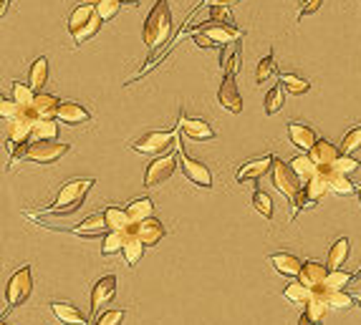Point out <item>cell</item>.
<instances>
[{
    "label": "cell",
    "mask_w": 361,
    "mask_h": 325,
    "mask_svg": "<svg viewBox=\"0 0 361 325\" xmlns=\"http://www.w3.org/2000/svg\"><path fill=\"white\" fill-rule=\"evenodd\" d=\"M268 263L273 265V270L281 272L283 278H299L301 270H303V263L291 252H275V255L268 257Z\"/></svg>",
    "instance_id": "16"
},
{
    "label": "cell",
    "mask_w": 361,
    "mask_h": 325,
    "mask_svg": "<svg viewBox=\"0 0 361 325\" xmlns=\"http://www.w3.org/2000/svg\"><path fill=\"white\" fill-rule=\"evenodd\" d=\"M23 108L33 121H38V119H56L58 117V108H61V99H58V96H51V93L38 91L36 99Z\"/></svg>",
    "instance_id": "9"
},
{
    "label": "cell",
    "mask_w": 361,
    "mask_h": 325,
    "mask_svg": "<svg viewBox=\"0 0 361 325\" xmlns=\"http://www.w3.org/2000/svg\"><path fill=\"white\" fill-rule=\"evenodd\" d=\"M283 99H286V88H283V84H275L273 88L266 93V114L268 117H273V114L281 111Z\"/></svg>",
    "instance_id": "36"
},
{
    "label": "cell",
    "mask_w": 361,
    "mask_h": 325,
    "mask_svg": "<svg viewBox=\"0 0 361 325\" xmlns=\"http://www.w3.org/2000/svg\"><path fill=\"white\" fill-rule=\"evenodd\" d=\"M126 232H132L134 237H139L147 248H154L162 237L167 234V230H165V225L159 222L157 217L152 215V217H147V219H139V222H132V225L126 227Z\"/></svg>",
    "instance_id": "8"
},
{
    "label": "cell",
    "mask_w": 361,
    "mask_h": 325,
    "mask_svg": "<svg viewBox=\"0 0 361 325\" xmlns=\"http://www.w3.org/2000/svg\"><path fill=\"white\" fill-rule=\"evenodd\" d=\"M207 5H222V8H233V5H237L240 0H205Z\"/></svg>",
    "instance_id": "51"
},
{
    "label": "cell",
    "mask_w": 361,
    "mask_h": 325,
    "mask_svg": "<svg viewBox=\"0 0 361 325\" xmlns=\"http://www.w3.org/2000/svg\"><path fill=\"white\" fill-rule=\"evenodd\" d=\"M361 164L353 159L351 154H338V159L334 164H331V169L338 171V174H353V171L359 169Z\"/></svg>",
    "instance_id": "43"
},
{
    "label": "cell",
    "mask_w": 361,
    "mask_h": 325,
    "mask_svg": "<svg viewBox=\"0 0 361 325\" xmlns=\"http://www.w3.org/2000/svg\"><path fill=\"white\" fill-rule=\"evenodd\" d=\"M170 33H172V10H170V3L167 0H157L154 8L150 10V16L144 21V43L157 51L170 40Z\"/></svg>",
    "instance_id": "1"
},
{
    "label": "cell",
    "mask_w": 361,
    "mask_h": 325,
    "mask_svg": "<svg viewBox=\"0 0 361 325\" xmlns=\"http://www.w3.org/2000/svg\"><path fill=\"white\" fill-rule=\"evenodd\" d=\"M253 207L258 209L266 219H273V200H270L266 192H260V189L253 192Z\"/></svg>",
    "instance_id": "40"
},
{
    "label": "cell",
    "mask_w": 361,
    "mask_h": 325,
    "mask_svg": "<svg viewBox=\"0 0 361 325\" xmlns=\"http://www.w3.org/2000/svg\"><path fill=\"white\" fill-rule=\"evenodd\" d=\"M94 16H96V5H94V3H84V5H79V8L71 10V16H69L71 36H73L76 31H81V28H84V25H86Z\"/></svg>",
    "instance_id": "24"
},
{
    "label": "cell",
    "mask_w": 361,
    "mask_h": 325,
    "mask_svg": "<svg viewBox=\"0 0 361 325\" xmlns=\"http://www.w3.org/2000/svg\"><path fill=\"white\" fill-rule=\"evenodd\" d=\"M356 302H359V308H361V295H359V298H356Z\"/></svg>",
    "instance_id": "53"
},
{
    "label": "cell",
    "mask_w": 361,
    "mask_h": 325,
    "mask_svg": "<svg viewBox=\"0 0 361 325\" xmlns=\"http://www.w3.org/2000/svg\"><path fill=\"white\" fill-rule=\"evenodd\" d=\"M180 167H182V171H185V177H187L192 184L205 186V189H210L212 186V171L207 169L202 162L192 159L182 147H180Z\"/></svg>",
    "instance_id": "10"
},
{
    "label": "cell",
    "mask_w": 361,
    "mask_h": 325,
    "mask_svg": "<svg viewBox=\"0 0 361 325\" xmlns=\"http://www.w3.org/2000/svg\"><path fill=\"white\" fill-rule=\"evenodd\" d=\"M48 81V58L46 56H40V58H36L31 66V71H28V86H31L33 91L38 93L43 86H46Z\"/></svg>",
    "instance_id": "25"
},
{
    "label": "cell",
    "mask_w": 361,
    "mask_h": 325,
    "mask_svg": "<svg viewBox=\"0 0 361 325\" xmlns=\"http://www.w3.org/2000/svg\"><path fill=\"white\" fill-rule=\"evenodd\" d=\"M192 40H195V43H197L200 48H212V46H218V43H215V40H212L210 36H207V33H202V31L195 33V36H192Z\"/></svg>",
    "instance_id": "50"
},
{
    "label": "cell",
    "mask_w": 361,
    "mask_h": 325,
    "mask_svg": "<svg viewBox=\"0 0 361 325\" xmlns=\"http://www.w3.org/2000/svg\"><path fill=\"white\" fill-rule=\"evenodd\" d=\"M117 295V278L114 275H104L91 290V315L96 313V308H102L104 302H111Z\"/></svg>",
    "instance_id": "17"
},
{
    "label": "cell",
    "mask_w": 361,
    "mask_h": 325,
    "mask_svg": "<svg viewBox=\"0 0 361 325\" xmlns=\"http://www.w3.org/2000/svg\"><path fill=\"white\" fill-rule=\"evenodd\" d=\"M96 5V13L102 16V21H111V18L119 16V10H121V0H99V3H94Z\"/></svg>",
    "instance_id": "41"
},
{
    "label": "cell",
    "mask_w": 361,
    "mask_h": 325,
    "mask_svg": "<svg viewBox=\"0 0 361 325\" xmlns=\"http://www.w3.org/2000/svg\"><path fill=\"white\" fill-rule=\"evenodd\" d=\"M273 159L275 156H260V159H251V162H245L240 169H237V182L243 184V182H255L260 179L263 174L273 169Z\"/></svg>",
    "instance_id": "14"
},
{
    "label": "cell",
    "mask_w": 361,
    "mask_h": 325,
    "mask_svg": "<svg viewBox=\"0 0 361 325\" xmlns=\"http://www.w3.org/2000/svg\"><path fill=\"white\" fill-rule=\"evenodd\" d=\"M200 31L207 33V36H210L215 43H220V46H230V43H237V40L243 38V31H237L233 23H202Z\"/></svg>",
    "instance_id": "13"
},
{
    "label": "cell",
    "mask_w": 361,
    "mask_h": 325,
    "mask_svg": "<svg viewBox=\"0 0 361 325\" xmlns=\"http://www.w3.org/2000/svg\"><path fill=\"white\" fill-rule=\"evenodd\" d=\"M323 169H326V174H329V186L334 194L349 197V194H353V189H359L353 182H349V174H338V171H334L331 167H323Z\"/></svg>",
    "instance_id": "26"
},
{
    "label": "cell",
    "mask_w": 361,
    "mask_h": 325,
    "mask_svg": "<svg viewBox=\"0 0 361 325\" xmlns=\"http://www.w3.org/2000/svg\"><path fill=\"white\" fill-rule=\"evenodd\" d=\"M0 325H8V323H0Z\"/></svg>",
    "instance_id": "55"
},
{
    "label": "cell",
    "mask_w": 361,
    "mask_h": 325,
    "mask_svg": "<svg viewBox=\"0 0 361 325\" xmlns=\"http://www.w3.org/2000/svg\"><path fill=\"white\" fill-rule=\"evenodd\" d=\"M281 84L291 96H303V93L311 88V81H306V78L299 76V73H281Z\"/></svg>",
    "instance_id": "30"
},
{
    "label": "cell",
    "mask_w": 361,
    "mask_h": 325,
    "mask_svg": "<svg viewBox=\"0 0 361 325\" xmlns=\"http://www.w3.org/2000/svg\"><path fill=\"white\" fill-rule=\"evenodd\" d=\"M94 3H99V0H94Z\"/></svg>",
    "instance_id": "56"
},
{
    "label": "cell",
    "mask_w": 361,
    "mask_h": 325,
    "mask_svg": "<svg viewBox=\"0 0 361 325\" xmlns=\"http://www.w3.org/2000/svg\"><path fill=\"white\" fill-rule=\"evenodd\" d=\"M321 3H323V0H303V5H301V16H299V18L311 16V13H316V10L321 8Z\"/></svg>",
    "instance_id": "49"
},
{
    "label": "cell",
    "mask_w": 361,
    "mask_h": 325,
    "mask_svg": "<svg viewBox=\"0 0 361 325\" xmlns=\"http://www.w3.org/2000/svg\"><path fill=\"white\" fill-rule=\"evenodd\" d=\"M33 293V275H31V265H23L18 267L13 275H10L8 285H5V300H8V310H16L18 305H23Z\"/></svg>",
    "instance_id": "5"
},
{
    "label": "cell",
    "mask_w": 361,
    "mask_h": 325,
    "mask_svg": "<svg viewBox=\"0 0 361 325\" xmlns=\"http://www.w3.org/2000/svg\"><path fill=\"white\" fill-rule=\"evenodd\" d=\"M104 217H106V225H109L111 232H114V230H126V227L132 225V217H129L126 209L106 207L104 209Z\"/></svg>",
    "instance_id": "31"
},
{
    "label": "cell",
    "mask_w": 361,
    "mask_h": 325,
    "mask_svg": "<svg viewBox=\"0 0 361 325\" xmlns=\"http://www.w3.org/2000/svg\"><path fill=\"white\" fill-rule=\"evenodd\" d=\"M329 305H331V310H346L353 305V298L349 293H344V290H331Z\"/></svg>",
    "instance_id": "44"
},
{
    "label": "cell",
    "mask_w": 361,
    "mask_h": 325,
    "mask_svg": "<svg viewBox=\"0 0 361 325\" xmlns=\"http://www.w3.org/2000/svg\"><path fill=\"white\" fill-rule=\"evenodd\" d=\"M66 232L76 234V237H99V234H109L111 230H109V225H106V217H104V212H102V215L86 217L81 225L71 227Z\"/></svg>",
    "instance_id": "15"
},
{
    "label": "cell",
    "mask_w": 361,
    "mask_h": 325,
    "mask_svg": "<svg viewBox=\"0 0 361 325\" xmlns=\"http://www.w3.org/2000/svg\"><path fill=\"white\" fill-rule=\"evenodd\" d=\"M288 139H291L293 147H299L301 152H311V149L316 147L318 136H316L314 129H308V126L293 121V124H288Z\"/></svg>",
    "instance_id": "20"
},
{
    "label": "cell",
    "mask_w": 361,
    "mask_h": 325,
    "mask_svg": "<svg viewBox=\"0 0 361 325\" xmlns=\"http://www.w3.org/2000/svg\"><path fill=\"white\" fill-rule=\"evenodd\" d=\"M40 139H58L56 119H38V121H33V141Z\"/></svg>",
    "instance_id": "34"
},
{
    "label": "cell",
    "mask_w": 361,
    "mask_h": 325,
    "mask_svg": "<svg viewBox=\"0 0 361 325\" xmlns=\"http://www.w3.org/2000/svg\"><path fill=\"white\" fill-rule=\"evenodd\" d=\"M356 192H359V200H361V186H359V189H356Z\"/></svg>",
    "instance_id": "54"
},
{
    "label": "cell",
    "mask_w": 361,
    "mask_h": 325,
    "mask_svg": "<svg viewBox=\"0 0 361 325\" xmlns=\"http://www.w3.org/2000/svg\"><path fill=\"white\" fill-rule=\"evenodd\" d=\"M102 23H104L102 16L96 13V16L91 18V21L84 25V28H81V31H76L73 36H71V38H73V43H76V46H81V43H86L89 38H94L96 33H99V28H102Z\"/></svg>",
    "instance_id": "37"
},
{
    "label": "cell",
    "mask_w": 361,
    "mask_h": 325,
    "mask_svg": "<svg viewBox=\"0 0 361 325\" xmlns=\"http://www.w3.org/2000/svg\"><path fill=\"white\" fill-rule=\"evenodd\" d=\"M218 101H220V106L225 108L228 114H240V111H243V99H240V91H237V84L233 73H225V76H222Z\"/></svg>",
    "instance_id": "11"
},
{
    "label": "cell",
    "mask_w": 361,
    "mask_h": 325,
    "mask_svg": "<svg viewBox=\"0 0 361 325\" xmlns=\"http://www.w3.org/2000/svg\"><path fill=\"white\" fill-rule=\"evenodd\" d=\"M177 141V134L174 132H147L132 139V149L139 152V154H147V156H159L162 152L172 147Z\"/></svg>",
    "instance_id": "6"
},
{
    "label": "cell",
    "mask_w": 361,
    "mask_h": 325,
    "mask_svg": "<svg viewBox=\"0 0 361 325\" xmlns=\"http://www.w3.org/2000/svg\"><path fill=\"white\" fill-rule=\"evenodd\" d=\"M270 182H273V186L278 189V192L286 197L288 202H299V197L303 194V189H301V177L293 171V167L288 162H283V159H278L275 156L273 159V169H270Z\"/></svg>",
    "instance_id": "4"
},
{
    "label": "cell",
    "mask_w": 361,
    "mask_h": 325,
    "mask_svg": "<svg viewBox=\"0 0 361 325\" xmlns=\"http://www.w3.org/2000/svg\"><path fill=\"white\" fill-rule=\"evenodd\" d=\"M275 69H278V66H275V58L273 56H266V58L258 63V69H255V84H268V81L275 76Z\"/></svg>",
    "instance_id": "39"
},
{
    "label": "cell",
    "mask_w": 361,
    "mask_h": 325,
    "mask_svg": "<svg viewBox=\"0 0 361 325\" xmlns=\"http://www.w3.org/2000/svg\"><path fill=\"white\" fill-rule=\"evenodd\" d=\"M351 280H353L351 272H344L341 267H338V270L329 272V278H326V287H329V290H344V287L349 285Z\"/></svg>",
    "instance_id": "42"
},
{
    "label": "cell",
    "mask_w": 361,
    "mask_h": 325,
    "mask_svg": "<svg viewBox=\"0 0 361 325\" xmlns=\"http://www.w3.org/2000/svg\"><path fill=\"white\" fill-rule=\"evenodd\" d=\"M338 154H341V149L334 147V144L326 141V139H318L316 141V147L308 152V156L314 159L316 167H331V164L338 159Z\"/></svg>",
    "instance_id": "21"
},
{
    "label": "cell",
    "mask_w": 361,
    "mask_h": 325,
    "mask_svg": "<svg viewBox=\"0 0 361 325\" xmlns=\"http://www.w3.org/2000/svg\"><path fill=\"white\" fill-rule=\"evenodd\" d=\"M283 298L288 302H306L311 298V287H306L299 278H293L288 285L283 287Z\"/></svg>",
    "instance_id": "32"
},
{
    "label": "cell",
    "mask_w": 361,
    "mask_h": 325,
    "mask_svg": "<svg viewBox=\"0 0 361 325\" xmlns=\"http://www.w3.org/2000/svg\"><path fill=\"white\" fill-rule=\"evenodd\" d=\"M91 186H94V179H69V182L58 189L56 202L46 209V212H51V215H69V212H76V209L84 204V197L89 194Z\"/></svg>",
    "instance_id": "3"
},
{
    "label": "cell",
    "mask_w": 361,
    "mask_h": 325,
    "mask_svg": "<svg viewBox=\"0 0 361 325\" xmlns=\"http://www.w3.org/2000/svg\"><path fill=\"white\" fill-rule=\"evenodd\" d=\"M124 232H126V230H124ZM144 248H147V245H144L139 237H134L132 232H126V245H124V250H121V252H124L126 265H129V267H134V265L139 263L141 255H144Z\"/></svg>",
    "instance_id": "27"
},
{
    "label": "cell",
    "mask_w": 361,
    "mask_h": 325,
    "mask_svg": "<svg viewBox=\"0 0 361 325\" xmlns=\"http://www.w3.org/2000/svg\"><path fill=\"white\" fill-rule=\"evenodd\" d=\"M13 99H16L21 106H28V104L36 99V91H33L28 84H21V81H16V84H13Z\"/></svg>",
    "instance_id": "45"
},
{
    "label": "cell",
    "mask_w": 361,
    "mask_h": 325,
    "mask_svg": "<svg viewBox=\"0 0 361 325\" xmlns=\"http://www.w3.org/2000/svg\"><path fill=\"white\" fill-rule=\"evenodd\" d=\"M329 265H321V263H316V260H308V263H303V270H301L299 280L303 282L306 287H318L326 282V278H329Z\"/></svg>",
    "instance_id": "18"
},
{
    "label": "cell",
    "mask_w": 361,
    "mask_h": 325,
    "mask_svg": "<svg viewBox=\"0 0 361 325\" xmlns=\"http://www.w3.org/2000/svg\"><path fill=\"white\" fill-rule=\"evenodd\" d=\"M291 167H293V171H296V174H299V177H301V182H303V184H306L308 179L314 177L316 171H318V167H316L314 159H311V156H308V154L293 156Z\"/></svg>",
    "instance_id": "35"
},
{
    "label": "cell",
    "mask_w": 361,
    "mask_h": 325,
    "mask_svg": "<svg viewBox=\"0 0 361 325\" xmlns=\"http://www.w3.org/2000/svg\"><path fill=\"white\" fill-rule=\"evenodd\" d=\"M56 119L69 126H79V124H86L89 119H91V114H89L84 106H79L76 101H61V108H58V117Z\"/></svg>",
    "instance_id": "19"
},
{
    "label": "cell",
    "mask_w": 361,
    "mask_h": 325,
    "mask_svg": "<svg viewBox=\"0 0 361 325\" xmlns=\"http://www.w3.org/2000/svg\"><path fill=\"white\" fill-rule=\"evenodd\" d=\"M126 245V232L124 230H114V232L104 234V242H102V255L109 257V255H117L121 252Z\"/></svg>",
    "instance_id": "28"
},
{
    "label": "cell",
    "mask_w": 361,
    "mask_h": 325,
    "mask_svg": "<svg viewBox=\"0 0 361 325\" xmlns=\"http://www.w3.org/2000/svg\"><path fill=\"white\" fill-rule=\"evenodd\" d=\"M341 154H351L361 149V126H353L351 132H346V136L341 139Z\"/></svg>",
    "instance_id": "38"
},
{
    "label": "cell",
    "mask_w": 361,
    "mask_h": 325,
    "mask_svg": "<svg viewBox=\"0 0 361 325\" xmlns=\"http://www.w3.org/2000/svg\"><path fill=\"white\" fill-rule=\"evenodd\" d=\"M69 144H61L56 139H40V141H33V144H23L10 152V159L13 162H33V164H54L58 162L66 152H69Z\"/></svg>",
    "instance_id": "2"
},
{
    "label": "cell",
    "mask_w": 361,
    "mask_h": 325,
    "mask_svg": "<svg viewBox=\"0 0 361 325\" xmlns=\"http://www.w3.org/2000/svg\"><path fill=\"white\" fill-rule=\"evenodd\" d=\"M121 3H132V5H137V3H139V0H121Z\"/></svg>",
    "instance_id": "52"
},
{
    "label": "cell",
    "mask_w": 361,
    "mask_h": 325,
    "mask_svg": "<svg viewBox=\"0 0 361 325\" xmlns=\"http://www.w3.org/2000/svg\"><path fill=\"white\" fill-rule=\"evenodd\" d=\"M18 108H21V104H18L16 99H8V96H3V99H0V117L5 119V121L16 117Z\"/></svg>",
    "instance_id": "46"
},
{
    "label": "cell",
    "mask_w": 361,
    "mask_h": 325,
    "mask_svg": "<svg viewBox=\"0 0 361 325\" xmlns=\"http://www.w3.org/2000/svg\"><path fill=\"white\" fill-rule=\"evenodd\" d=\"M303 189H306V197L311 202H318L323 197V194L329 192L331 186H329V174H326V169H323V167H318V171H316L314 177L308 179L306 182V186H303Z\"/></svg>",
    "instance_id": "23"
},
{
    "label": "cell",
    "mask_w": 361,
    "mask_h": 325,
    "mask_svg": "<svg viewBox=\"0 0 361 325\" xmlns=\"http://www.w3.org/2000/svg\"><path fill=\"white\" fill-rule=\"evenodd\" d=\"M346 257H349V240L338 237L329 250V270H338L346 263Z\"/></svg>",
    "instance_id": "33"
},
{
    "label": "cell",
    "mask_w": 361,
    "mask_h": 325,
    "mask_svg": "<svg viewBox=\"0 0 361 325\" xmlns=\"http://www.w3.org/2000/svg\"><path fill=\"white\" fill-rule=\"evenodd\" d=\"M51 310H54V315L61 320V323H69V325H89L84 313H81L76 305H71V302H63V300H54L51 302Z\"/></svg>",
    "instance_id": "22"
},
{
    "label": "cell",
    "mask_w": 361,
    "mask_h": 325,
    "mask_svg": "<svg viewBox=\"0 0 361 325\" xmlns=\"http://www.w3.org/2000/svg\"><path fill=\"white\" fill-rule=\"evenodd\" d=\"M124 320V310H106L99 320H96V325H119Z\"/></svg>",
    "instance_id": "48"
},
{
    "label": "cell",
    "mask_w": 361,
    "mask_h": 325,
    "mask_svg": "<svg viewBox=\"0 0 361 325\" xmlns=\"http://www.w3.org/2000/svg\"><path fill=\"white\" fill-rule=\"evenodd\" d=\"M230 8H222V5H210V23H230Z\"/></svg>",
    "instance_id": "47"
},
{
    "label": "cell",
    "mask_w": 361,
    "mask_h": 325,
    "mask_svg": "<svg viewBox=\"0 0 361 325\" xmlns=\"http://www.w3.org/2000/svg\"><path fill=\"white\" fill-rule=\"evenodd\" d=\"M126 212L132 217V222H139V219H147V217L154 215V202L141 197V200H132L126 204Z\"/></svg>",
    "instance_id": "29"
},
{
    "label": "cell",
    "mask_w": 361,
    "mask_h": 325,
    "mask_svg": "<svg viewBox=\"0 0 361 325\" xmlns=\"http://www.w3.org/2000/svg\"><path fill=\"white\" fill-rule=\"evenodd\" d=\"M180 132L185 139H192V141H210L218 136L205 119H189L185 117V114H180Z\"/></svg>",
    "instance_id": "12"
},
{
    "label": "cell",
    "mask_w": 361,
    "mask_h": 325,
    "mask_svg": "<svg viewBox=\"0 0 361 325\" xmlns=\"http://www.w3.org/2000/svg\"><path fill=\"white\" fill-rule=\"evenodd\" d=\"M177 164H180V156L174 154H165V156H154L147 167V174H144V186H159L162 182L172 177L174 169H177Z\"/></svg>",
    "instance_id": "7"
}]
</instances>
